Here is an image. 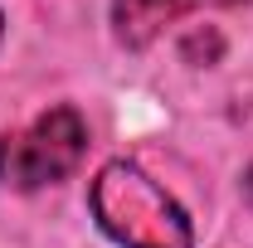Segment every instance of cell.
Masks as SVG:
<instances>
[{"mask_svg": "<svg viewBox=\"0 0 253 248\" xmlns=\"http://www.w3.org/2000/svg\"><path fill=\"white\" fill-rule=\"evenodd\" d=\"M88 151V126L73 107H54L34 117L25 131L0 136V185L39 190L63 180Z\"/></svg>", "mask_w": 253, "mask_h": 248, "instance_id": "cell-2", "label": "cell"}, {"mask_svg": "<svg viewBox=\"0 0 253 248\" xmlns=\"http://www.w3.org/2000/svg\"><path fill=\"white\" fill-rule=\"evenodd\" d=\"M205 5H244V0H112V25L126 49H146L166 25Z\"/></svg>", "mask_w": 253, "mask_h": 248, "instance_id": "cell-3", "label": "cell"}, {"mask_svg": "<svg viewBox=\"0 0 253 248\" xmlns=\"http://www.w3.org/2000/svg\"><path fill=\"white\" fill-rule=\"evenodd\" d=\"M93 214L102 224V234L122 248H190L195 244L185 209L151 175H141L126 161H112V165L97 170Z\"/></svg>", "mask_w": 253, "mask_h": 248, "instance_id": "cell-1", "label": "cell"}, {"mask_svg": "<svg viewBox=\"0 0 253 248\" xmlns=\"http://www.w3.org/2000/svg\"><path fill=\"white\" fill-rule=\"evenodd\" d=\"M249 200H253V170H249Z\"/></svg>", "mask_w": 253, "mask_h": 248, "instance_id": "cell-4", "label": "cell"}, {"mask_svg": "<svg viewBox=\"0 0 253 248\" xmlns=\"http://www.w3.org/2000/svg\"><path fill=\"white\" fill-rule=\"evenodd\" d=\"M0 25H5V20H0Z\"/></svg>", "mask_w": 253, "mask_h": 248, "instance_id": "cell-5", "label": "cell"}]
</instances>
